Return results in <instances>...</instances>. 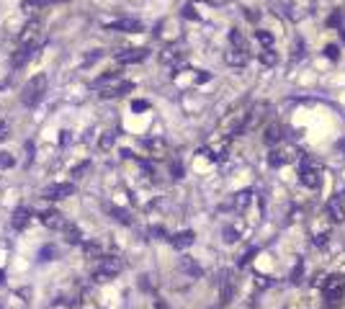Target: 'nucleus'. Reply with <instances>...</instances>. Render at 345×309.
Instances as JSON below:
<instances>
[{"label": "nucleus", "instance_id": "obj_1", "mask_svg": "<svg viewBox=\"0 0 345 309\" xmlns=\"http://www.w3.org/2000/svg\"><path fill=\"white\" fill-rule=\"evenodd\" d=\"M47 93V75H34L26 85H24V93H21V103L24 106H36Z\"/></svg>", "mask_w": 345, "mask_h": 309}, {"label": "nucleus", "instance_id": "obj_2", "mask_svg": "<svg viewBox=\"0 0 345 309\" xmlns=\"http://www.w3.org/2000/svg\"><path fill=\"white\" fill-rule=\"evenodd\" d=\"M121 268H124V263H121L119 255H103L101 263H98V268H96V273H93V278L98 283H106V281H111Z\"/></svg>", "mask_w": 345, "mask_h": 309}, {"label": "nucleus", "instance_id": "obj_3", "mask_svg": "<svg viewBox=\"0 0 345 309\" xmlns=\"http://www.w3.org/2000/svg\"><path fill=\"white\" fill-rule=\"evenodd\" d=\"M103 29L109 31H121V34H137L144 29V24L139 18H132V16H124V18H109L103 21Z\"/></svg>", "mask_w": 345, "mask_h": 309}, {"label": "nucleus", "instance_id": "obj_4", "mask_svg": "<svg viewBox=\"0 0 345 309\" xmlns=\"http://www.w3.org/2000/svg\"><path fill=\"white\" fill-rule=\"evenodd\" d=\"M322 294H325V301H327V304L340 301L342 294H345V278L337 276V273H335V276H327L325 286H322Z\"/></svg>", "mask_w": 345, "mask_h": 309}, {"label": "nucleus", "instance_id": "obj_5", "mask_svg": "<svg viewBox=\"0 0 345 309\" xmlns=\"http://www.w3.org/2000/svg\"><path fill=\"white\" fill-rule=\"evenodd\" d=\"M75 186L72 183H52L47 188H41V198H47V201H62V198L72 196Z\"/></svg>", "mask_w": 345, "mask_h": 309}, {"label": "nucleus", "instance_id": "obj_6", "mask_svg": "<svg viewBox=\"0 0 345 309\" xmlns=\"http://www.w3.org/2000/svg\"><path fill=\"white\" fill-rule=\"evenodd\" d=\"M18 39H21V47H36L41 39V21H29Z\"/></svg>", "mask_w": 345, "mask_h": 309}, {"label": "nucleus", "instance_id": "obj_7", "mask_svg": "<svg viewBox=\"0 0 345 309\" xmlns=\"http://www.w3.org/2000/svg\"><path fill=\"white\" fill-rule=\"evenodd\" d=\"M134 91V83L132 80H119V83H114V85H106V88H101V98H121V96H126V93H132Z\"/></svg>", "mask_w": 345, "mask_h": 309}, {"label": "nucleus", "instance_id": "obj_8", "mask_svg": "<svg viewBox=\"0 0 345 309\" xmlns=\"http://www.w3.org/2000/svg\"><path fill=\"white\" fill-rule=\"evenodd\" d=\"M147 54H149V49H144V47H134V49H121V52H116V62L119 64H137V62H142V59H147Z\"/></svg>", "mask_w": 345, "mask_h": 309}, {"label": "nucleus", "instance_id": "obj_9", "mask_svg": "<svg viewBox=\"0 0 345 309\" xmlns=\"http://www.w3.org/2000/svg\"><path fill=\"white\" fill-rule=\"evenodd\" d=\"M299 181H301V186H307V188H317L319 186V170L317 168H312V165H304L299 170Z\"/></svg>", "mask_w": 345, "mask_h": 309}, {"label": "nucleus", "instance_id": "obj_10", "mask_svg": "<svg viewBox=\"0 0 345 309\" xmlns=\"http://www.w3.org/2000/svg\"><path fill=\"white\" fill-rule=\"evenodd\" d=\"M327 211L332 216V222H345V204H342V193H335L327 201Z\"/></svg>", "mask_w": 345, "mask_h": 309}, {"label": "nucleus", "instance_id": "obj_11", "mask_svg": "<svg viewBox=\"0 0 345 309\" xmlns=\"http://www.w3.org/2000/svg\"><path fill=\"white\" fill-rule=\"evenodd\" d=\"M34 54H36V47H21L18 52H13V57H11V64L18 70V67H26V64L34 59Z\"/></svg>", "mask_w": 345, "mask_h": 309}, {"label": "nucleus", "instance_id": "obj_12", "mask_svg": "<svg viewBox=\"0 0 345 309\" xmlns=\"http://www.w3.org/2000/svg\"><path fill=\"white\" fill-rule=\"evenodd\" d=\"M219 286H222V306L232 301L234 296V278L229 271H222V278H219Z\"/></svg>", "mask_w": 345, "mask_h": 309}, {"label": "nucleus", "instance_id": "obj_13", "mask_svg": "<svg viewBox=\"0 0 345 309\" xmlns=\"http://www.w3.org/2000/svg\"><path fill=\"white\" fill-rule=\"evenodd\" d=\"M193 240H196V235H193L191 229H183V232H178V235H172V237H170L172 248H178V250L191 248V245H193Z\"/></svg>", "mask_w": 345, "mask_h": 309}, {"label": "nucleus", "instance_id": "obj_14", "mask_svg": "<svg viewBox=\"0 0 345 309\" xmlns=\"http://www.w3.org/2000/svg\"><path fill=\"white\" fill-rule=\"evenodd\" d=\"M39 216H41V224H47V227H52V229H59V227H64V219H62V214H59V211H52V209H47V211H41Z\"/></svg>", "mask_w": 345, "mask_h": 309}, {"label": "nucleus", "instance_id": "obj_15", "mask_svg": "<svg viewBox=\"0 0 345 309\" xmlns=\"http://www.w3.org/2000/svg\"><path fill=\"white\" fill-rule=\"evenodd\" d=\"M224 59H227V64H232V67H242V64L247 62V52L245 49H229L227 54H224Z\"/></svg>", "mask_w": 345, "mask_h": 309}, {"label": "nucleus", "instance_id": "obj_16", "mask_svg": "<svg viewBox=\"0 0 345 309\" xmlns=\"http://www.w3.org/2000/svg\"><path fill=\"white\" fill-rule=\"evenodd\" d=\"M59 3H64V0H24V3H21V8H24V11L29 13V11L49 8V6H59Z\"/></svg>", "mask_w": 345, "mask_h": 309}, {"label": "nucleus", "instance_id": "obj_17", "mask_svg": "<svg viewBox=\"0 0 345 309\" xmlns=\"http://www.w3.org/2000/svg\"><path fill=\"white\" fill-rule=\"evenodd\" d=\"M29 219H31V211H29L26 206L16 209V211H13V227H16V229H24V227L29 224Z\"/></svg>", "mask_w": 345, "mask_h": 309}, {"label": "nucleus", "instance_id": "obj_18", "mask_svg": "<svg viewBox=\"0 0 345 309\" xmlns=\"http://www.w3.org/2000/svg\"><path fill=\"white\" fill-rule=\"evenodd\" d=\"M257 59H261V62L266 64V67H273V64L278 62V54L273 52V47H263V49H261V54H257Z\"/></svg>", "mask_w": 345, "mask_h": 309}, {"label": "nucleus", "instance_id": "obj_19", "mask_svg": "<svg viewBox=\"0 0 345 309\" xmlns=\"http://www.w3.org/2000/svg\"><path fill=\"white\" fill-rule=\"evenodd\" d=\"M229 41H232L234 49H245V52H247V39L242 36L240 29H232V31H229Z\"/></svg>", "mask_w": 345, "mask_h": 309}, {"label": "nucleus", "instance_id": "obj_20", "mask_svg": "<svg viewBox=\"0 0 345 309\" xmlns=\"http://www.w3.org/2000/svg\"><path fill=\"white\" fill-rule=\"evenodd\" d=\"M114 83H119V72H106V75H101V78H96L93 80V88H106V85H114Z\"/></svg>", "mask_w": 345, "mask_h": 309}, {"label": "nucleus", "instance_id": "obj_21", "mask_svg": "<svg viewBox=\"0 0 345 309\" xmlns=\"http://www.w3.org/2000/svg\"><path fill=\"white\" fill-rule=\"evenodd\" d=\"M181 266H183V271H186V273H191V276H196V278H199V276L204 273V268L199 266V263H193L191 258H183V260H181Z\"/></svg>", "mask_w": 345, "mask_h": 309}, {"label": "nucleus", "instance_id": "obj_22", "mask_svg": "<svg viewBox=\"0 0 345 309\" xmlns=\"http://www.w3.org/2000/svg\"><path fill=\"white\" fill-rule=\"evenodd\" d=\"M278 139H281V126H278V124H271V126L266 129V142H268V144H276Z\"/></svg>", "mask_w": 345, "mask_h": 309}, {"label": "nucleus", "instance_id": "obj_23", "mask_svg": "<svg viewBox=\"0 0 345 309\" xmlns=\"http://www.w3.org/2000/svg\"><path fill=\"white\" fill-rule=\"evenodd\" d=\"M255 39L261 41L263 47H273V34L266 31V29H257V31H255Z\"/></svg>", "mask_w": 345, "mask_h": 309}, {"label": "nucleus", "instance_id": "obj_24", "mask_svg": "<svg viewBox=\"0 0 345 309\" xmlns=\"http://www.w3.org/2000/svg\"><path fill=\"white\" fill-rule=\"evenodd\" d=\"M268 163H271L273 168H278V165H284V163H286V154H284L281 149H273V152H271V158H268Z\"/></svg>", "mask_w": 345, "mask_h": 309}, {"label": "nucleus", "instance_id": "obj_25", "mask_svg": "<svg viewBox=\"0 0 345 309\" xmlns=\"http://www.w3.org/2000/svg\"><path fill=\"white\" fill-rule=\"evenodd\" d=\"M250 196H252L250 191H240V193H237V198H234V206L237 209H245L250 204Z\"/></svg>", "mask_w": 345, "mask_h": 309}, {"label": "nucleus", "instance_id": "obj_26", "mask_svg": "<svg viewBox=\"0 0 345 309\" xmlns=\"http://www.w3.org/2000/svg\"><path fill=\"white\" fill-rule=\"evenodd\" d=\"M237 240H240V232H237L234 227H224V242L232 245V242H237Z\"/></svg>", "mask_w": 345, "mask_h": 309}, {"label": "nucleus", "instance_id": "obj_27", "mask_svg": "<svg viewBox=\"0 0 345 309\" xmlns=\"http://www.w3.org/2000/svg\"><path fill=\"white\" fill-rule=\"evenodd\" d=\"M286 16H289L291 21H299V18H301V11H299V6H294V3H286Z\"/></svg>", "mask_w": 345, "mask_h": 309}, {"label": "nucleus", "instance_id": "obj_28", "mask_svg": "<svg viewBox=\"0 0 345 309\" xmlns=\"http://www.w3.org/2000/svg\"><path fill=\"white\" fill-rule=\"evenodd\" d=\"M301 276H304V266L296 263V268L291 271V283H301Z\"/></svg>", "mask_w": 345, "mask_h": 309}, {"label": "nucleus", "instance_id": "obj_29", "mask_svg": "<svg viewBox=\"0 0 345 309\" xmlns=\"http://www.w3.org/2000/svg\"><path fill=\"white\" fill-rule=\"evenodd\" d=\"M114 142H116V134H114V131H109V134H103L101 147H103V149H109V147H114Z\"/></svg>", "mask_w": 345, "mask_h": 309}, {"label": "nucleus", "instance_id": "obj_30", "mask_svg": "<svg viewBox=\"0 0 345 309\" xmlns=\"http://www.w3.org/2000/svg\"><path fill=\"white\" fill-rule=\"evenodd\" d=\"M13 165V158L8 152H0V168H11Z\"/></svg>", "mask_w": 345, "mask_h": 309}, {"label": "nucleus", "instance_id": "obj_31", "mask_svg": "<svg viewBox=\"0 0 345 309\" xmlns=\"http://www.w3.org/2000/svg\"><path fill=\"white\" fill-rule=\"evenodd\" d=\"M325 54H327L330 59H337V57H340V52H337L335 44H327V47H325Z\"/></svg>", "mask_w": 345, "mask_h": 309}, {"label": "nucleus", "instance_id": "obj_32", "mask_svg": "<svg viewBox=\"0 0 345 309\" xmlns=\"http://www.w3.org/2000/svg\"><path fill=\"white\" fill-rule=\"evenodd\" d=\"M340 21H342V11H335V13L330 16V21H327V24H330V26H337Z\"/></svg>", "mask_w": 345, "mask_h": 309}, {"label": "nucleus", "instance_id": "obj_33", "mask_svg": "<svg viewBox=\"0 0 345 309\" xmlns=\"http://www.w3.org/2000/svg\"><path fill=\"white\" fill-rule=\"evenodd\" d=\"M183 18H193V21H196V18H199V13L193 11V6H186V8H183Z\"/></svg>", "mask_w": 345, "mask_h": 309}, {"label": "nucleus", "instance_id": "obj_34", "mask_svg": "<svg viewBox=\"0 0 345 309\" xmlns=\"http://www.w3.org/2000/svg\"><path fill=\"white\" fill-rule=\"evenodd\" d=\"M88 168H91V163H82V165H77V168L72 170V175H75V178H80V175H82L85 170H88Z\"/></svg>", "mask_w": 345, "mask_h": 309}, {"label": "nucleus", "instance_id": "obj_35", "mask_svg": "<svg viewBox=\"0 0 345 309\" xmlns=\"http://www.w3.org/2000/svg\"><path fill=\"white\" fill-rule=\"evenodd\" d=\"M325 242H327V232H322V235L314 237V245H325Z\"/></svg>", "mask_w": 345, "mask_h": 309}, {"label": "nucleus", "instance_id": "obj_36", "mask_svg": "<svg viewBox=\"0 0 345 309\" xmlns=\"http://www.w3.org/2000/svg\"><path fill=\"white\" fill-rule=\"evenodd\" d=\"M6 137H8V124L0 121V139H6Z\"/></svg>", "mask_w": 345, "mask_h": 309}, {"label": "nucleus", "instance_id": "obj_37", "mask_svg": "<svg viewBox=\"0 0 345 309\" xmlns=\"http://www.w3.org/2000/svg\"><path fill=\"white\" fill-rule=\"evenodd\" d=\"M144 108H147L144 101H134V111H144Z\"/></svg>", "mask_w": 345, "mask_h": 309}, {"label": "nucleus", "instance_id": "obj_38", "mask_svg": "<svg viewBox=\"0 0 345 309\" xmlns=\"http://www.w3.org/2000/svg\"><path fill=\"white\" fill-rule=\"evenodd\" d=\"M204 3H209V6H222V3H227V0H204Z\"/></svg>", "mask_w": 345, "mask_h": 309}, {"label": "nucleus", "instance_id": "obj_39", "mask_svg": "<svg viewBox=\"0 0 345 309\" xmlns=\"http://www.w3.org/2000/svg\"><path fill=\"white\" fill-rule=\"evenodd\" d=\"M337 147H340V149H345V142H337Z\"/></svg>", "mask_w": 345, "mask_h": 309}, {"label": "nucleus", "instance_id": "obj_40", "mask_svg": "<svg viewBox=\"0 0 345 309\" xmlns=\"http://www.w3.org/2000/svg\"><path fill=\"white\" fill-rule=\"evenodd\" d=\"M157 309H165V306H162V304H157Z\"/></svg>", "mask_w": 345, "mask_h": 309}, {"label": "nucleus", "instance_id": "obj_41", "mask_svg": "<svg viewBox=\"0 0 345 309\" xmlns=\"http://www.w3.org/2000/svg\"><path fill=\"white\" fill-rule=\"evenodd\" d=\"M0 276H3V273H0Z\"/></svg>", "mask_w": 345, "mask_h": 309}]
</instances>
